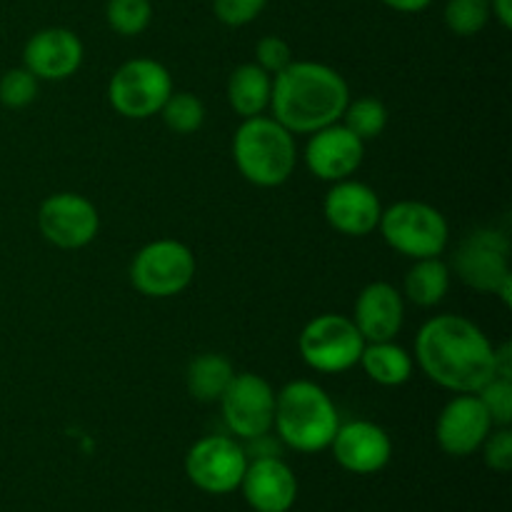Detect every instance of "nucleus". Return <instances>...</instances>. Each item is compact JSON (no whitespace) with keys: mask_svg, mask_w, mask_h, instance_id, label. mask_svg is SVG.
<instances>
[{"mask_svg":"<svg viewBox=\"0 0 512 512\" xmlns=\"http://www.w3.org/2000/svg\"><path fill=\"white\" fill-rule=\"evenodd\" d=\"M490 15H495L505 30L512 28V0H490Z\"/></svg>","mask_w":512,"mask_h":512,"instance_id":"33","label":"nucleus"},{"mask_svg":"<svg viewBox=\"0 0 512 512\" xmlns=\"http://www.w3.org/2000/svg\"><path fill=\"white\" fill-rule=\"evenodd\" d=\"M365 375L383 388H398L413 378V355L395 340L365 343L360 363Z\"/></svg>","mask_w":512,"mask_h":512,"instance_id":"21","label":"nucleus"},{"mask_svg":"<svg viewBox=\"0 0 512 512\" xmlns=\"http://www.w3.org/2000/svg\"><path fill=\"white\" fill-rule=\"evenodd\" d=\"M323 215L338 233L350 235V238H365L378 228L383 205L370 185L345 178L330 183L328 195L323 200Z\"/></svg>","mask_w":512,"mask_h":512,"instance_id":"15","label":"nucleus"},{"mask_svg":"<svg viewBox=\"0 0 512 512\" xmlns=\"http://www.w3.org/2000/svg\"><path fill=\"white\" fill-rule=\"evenodd\" d=\"M490 20V0H448L445 25L460 38L478 35Z\"/></svg>","mask_w":512,"mask_h":512,"instance_id":"27","label":"nucleus"},{"mask_svg":"<svg viewBox=\"0 0 512 512\" xmlns=\"http://www.w3.org/2000/svg\"><path fill=\"white\" fill-rule=\"evenodd\" d=\"M240 490L255 512H288L298 500V478L280 455L250 458Z\"/></svg>","mask_w":512,"mask_h":512,"instance_id":"16","label":"nucleus"},{"mask_svg":"<svg viewBox=\"0 0 512 512\" xmlns=\"http://www.w3.org/2000/svg\"><path fill=\"white\" fill-rule=\"evenodd\" d=\"M195 278V255L185 243L160 238L143 245L130 263V283L148 298H173Z\"/></svg>","mask_w":512,"mask_h":512,"instance_id":"8","label":"nucleus"},{"mask_svg":"<svg viewBox=\"0 0 512 512\" xmlns=\"http://www.w3.org/2000/svg\"><path fill=\"white\" fill-rule=\"evenodd\" d=\"M450 290V265L440 258L413 260L405 275V295L420 308H435Z\"/></svg>","mask_w":512,"mask_h":512,"instance_id":"22","label":"nucleus"},{"mask_svg":"<svg viewBox=\"0 0 512 512\" xmlns=\"http://www.w3.org/2000/svg\"><path fill=\"white\" fill-rule=\"evenodd\" d=\"M273 75L265 73L258 63H245L230 73L228 103L240 118H255L270 108Z\"/></svg>","mask_w":512,"mask_h":512,"instance_id":"20","label":"nucleus"},{"mask_svg":"<svg viewBox=\"0 0 512 512\" xmlns=\"http://www.w3.org/2000/svg\"><path fill=\"white\" fill-rule=\"evenodd\" d=\"M415 363L450 393H478L495 378V345L465 315L443 313L415 335Z\"/></svg>","mask_w":512,"mask_h":512,"instance_id":"1","label":"nucleus"},{"mask_svg":"<svg viewBox=\"0 0 512 512\" xmlns=\"http://www.w3.org/2000/svg\"><path fill=\"white\" fill-rule=\"evenodd\" d=\"M83 40L68 28H45L30 35L23 48V68L38 80H68L83 63Z\"/></svg>","mask_w":512,"mask_h":512,"instance_id":"18","label":"nucleus"},{"mask_svg":"<svg viewBox=\"0 0 512 512\" xmlns=\"http://www.w3.org/2000/svg\"><path fill=\"white\" fill-rule=\"evenodd\" d=\"M335 460L343 470L353 475H375L393 458V440L380 425L370 420L340 423L333 443Z\"/></svg>","mask_w":512,"mask_h":512,"instance_id":"17","label":"nucleus"},{"mask_svg":"<svg viewBox=\"0 0 512 512\" xmlns=\"http://www.w3.org/2000/svg\"><path fill=\"white\" fill-rule=\"evenodd\" d=\"M235 378L233 363L220 353H203L188 365V393L200 403H218Z\"/></svg>","mask_w":512,"mask_h":512,"instance_id":"23","label":"nucleus"},{"mask_svg":"<svg viewBox=\"0 0 512 512\" xmlns=\"http://www.w3.org/2000/svg\"><path fill=\"white\" fill-rule=\"evenodd\" d=\"M233 160L248 183L258 188H278L293 175L298 148L285 125L268 115H255L245 118L235 130Z\"/></svg>","mask_w":512,"mask_h":512,"instance_id":"4","label":"nucleus"},{"mask_svg":"<svg viewBox=\"0 0 512 512\" xmlns=\"http://www.w3.org/2000/svg\"><path fill=\"white\" fill-rule=\"evenodd\" d=\"M405 320L403 295L390 283H370L360 290L353 308V323L365 338V343L395 340Z\"/></svg>","mask_w":512,"mask_h":512,"instance_id":"19","label":"nucleus"},{"mask_svg":"<svg viewBox=\"0 0 512 512\" xmlns=\"http://www.w3.org/2000/svg\"><path fill=\"white\" fill-rule=\"evenodd\" d=\"M348 103V83L325 63L293 60L273 75V118L293 135H310L325 125L340 123Z\"/></svg>","mask_w":512,"mask_h":512,"instance_id":"2","label":"nucleus"},{"mask_svg":"<svg viewBox=\"0 0 512 512\" xmlns=\"http://www.w3.org/2000/svg\"><path fill=\"white\" fill-rule=\"evenodd\" d=\"M255 63L270 75L288 68V65L293 63V50H290L288 40H283L280 35H265V38L255 45Z\"/></svg>","mask_w":512,"mask_h":512,"instance_id":"32","label":"nucleus"},{"mask_svg":"<svg viewBox=\"0 0 512 512\" xmlns=\"http://www.w3.org/2000/svg\"><path fill=\"white\" fill-rule=\"evenodd\" d=\"M388 8L398 10V13H420V10L428 8L433 0H383Z\"/></svg>","mask_w":512,"mask_h":512,"instance_id":"34","label":"nucleus"},{"mask_svg":"<svg viewBox=\"0 0 512 512\" xmlns=\"http://www.w3.org/2000/svg\"><path fill=\"white\" fill-rule=\"evenodd\" d=\"M378 228L385 243L410 260L440 258L450 243L445 215L420 200H400L383 208Z\"/></svg>","mask_w":512,"mask_h":512,"instance_id":"5","label":"nucleus"},{"mask_svg":"<svg viewBox=\"0 0 512 512\" xmlns=\"http://www.w3.org/2000/svg\"><path fill=\"white\" fill-rule=\"evenodd\" d=\"M273 428L280 443L298 453H323L340 428L333 398L313 380H293L275 393Z\"/></svg>","mask_w":512,"mask_h":512,"instance_id":"3","label":"nucleus"},{"mask_svg":"<svg viewBox=\"0 0 512 512\" xmlns=\"http://www.w3.org/2000/svg\"><path fill=\"white\" fill-rule=\"evenodd\" d=\"M38 228L48 243L63 250L85 248L100 230V215L93 200L80 193H55L40 203Z\"/></svg>","mask_w":512,"mask_h":512,"instance_id":"12","label":"nucleus"},{"mask_svg":"<svg viewBox=\"0 0 512 512\" xmlns=\"http://www.w3.org/2000/svg\"><path fill=\"white\" fill-rule=\"evenodd\" d=\"M265 5L268 0H213V13L223 25L243 28L263 13Z\"/></svg>","mask_w":512,"mask_h":512,"instance_id":"30","label":"nucleus"},{"mask_svg":"<svg viewBox=\"0 0 512 512\" xmlns=\"http://www.w3.org/2000/svg\"><path fill=\"white\" fill-rule=\"evenodd\" d=\"M108 25L123 38L140 35L153 20V5L150 0H108L105 8Z\"/></svg>","mask_w":512,"mask_h":512,"instance_id":"26","label":"nucleus"},{"mask_svg":"<svg viewBox=\"0 0 512 512\" xmlns=\"http://www.w3.org/2000/svg\"><path fill=\"white\" fill-rule=\"evenodd\" d=\"M298 348L308 368L335 375L360 363L365 338L348 315L323 313L305 325L298 338Z\"/></svg>","mask_w":512,"mask_h":512,"instance_id":"7","label":"nucleus"},{"mask_svg":"<svg viewBox=\"0 0 512 512\" xmlns=\"http://www.w3.org/2000/svg\"><path fill=\"white\" fill-rule=\"evenodd\" d=\"M493 430L488 410L480 403L478 393H455L440 410L435 423V440L440 450L453 458H468L480 450L483 440Z\"/></svg>","mask_w":512,"mask_h":512,"instance_id":"13","label":"nucleus"},{"mask_svg":"<svg viewBox=\"0 0 512 512\" xmlns=\"http://www.w3.org/2000/svg\"><path fill=\"white\" fill-rule=\"evenodd\" d=\"M218 403L225 425L235 438L255 440L273 430L275 390L263 375L235 373Z\"/></svg>","mask_w":512,"mask_h":512,"instance_id":"10","label":"nucleus"},{"mask_svg":"<svg viewBox=\"0 0 512 512\" xmlns=\"http://www.w3.org/2000/svg\"><path fill=\"white\" fill-rule=\"evenodd\" d=\"M480 450H483V460L490 470H495V473H508V470H512V433L508 425L490 430Z\"/></svg>","mask_w":512,"mask_h":512,"instance_id":"31","label":"nucleus"},{"mask_svg":"<svg viewBox=\"0 0 512 512\" xmlns=\"http://www.w3.org/2000/svg\"><path fill=\"white\" fill-rule=\"evenodd\" d=\"M158 115L165 120V125H168L173 133L190 135V133H195V130H200V125H203L205 105L198 95L175 93L173 90Z\"/></svg>","mask_w":512,"mask_h":512,"instance_id":"25","label":"nucleus"},{"mask_svg":"<svg viewBox=\"0 0 512 512\" xmlns=\"http://www.w3.org/2000/svg\"><path fill=\"white\" fill-rule=\"evenodd\" d=\"M340 123L353 130L363 143H368V140L380 138L383 130L388 128V108H385L383 100L363 95V98L350 100Z\"/></svg>","mask_w":512,"mask_h":512,"instance_id":"24","label":"nucleus"},{"mask_svg":"<svg viewBox=\"0 0 512 512\" xmlns=\"http://www.w3.org/2000/svg\"><path fill=\"white\" fill-rule=\"evenodd\" d=\"M173 93V75L153 58H133L120 65L108 85L115 113L130 120H148L163 110Z\"/></svg>","mask_w":512,"mask_h":512,"instance_id":"6","label":"nucleus"},{"mask_svg":"<svg viewBox=\"0 0 512 512\" xmlns=\"http://www.w3.org/2000/svg\"><path fill=\"white\" fill-rule=\"evenodd\" d=\"M248 453L228 435H208L193 443L185 455V475L198 490L208 495H230L240 488Z\"/></svg>","mask_w":512,"mask_h":512,"instance_id":"9","label":"nucleus"},{"mask_svg":"<svg viewBox=\"0 0 512 512\" xmlns=\"http://www.w3.org/2000/svg\"><path fill=\"white\" fill-rule=\"evenodd\" d=\"M478 398L480 403L485 405V410H488L493 425L503 428V425L512 423V380L510 378H500V375H495L490 383H485L483 388L478 390Z\"/></svg>","mask_w":512,"mask_h":512,"instance_id":"29","label":"nucleus"},{"mask_svg":"<svg viewBox=\"0 0 512 512\" xmlns=\"http://www.w3.org/2000/svg\"><path fill=\"white\" fill-rule=\"evenodd\" d=\"M40 80L28 68H13L0 78V103L5 108H28L38 98Z\"/></svg>","mask_w":512,"mask_h":512,"instance_id":"28","label":"nucleus"},{"mask_svg":"<svg viewBox=\"0 0 512 512\" xmlns=\"http://www.w3.org/2000/svg\"><path fill=\"white\" fill-rule=\"evenodd\" d=\"M453 270L468 288L495 293L500 283L512 278L510 240L493 228L473 230L455 248Z\"/></svg>","mask_w":512,"mask_h":512,"instance_id":"11","label":"nucleus"},{"mask_svg":"<svg viewBox=\"0 0 512 512\" xmlns=\"http://www.w3.org/2000/svg\"><path fill=\"white\" fill-rule=\"evenodd\" d=\"M363 155V140L343 123H333L310 133L303 158L315 178L325 180V183H338V180L350 178L360 168Z\"/></svg>","mask_w":512,"mask_h":512,"instance_id":"14","label":"nucleus"}]
</instances>
